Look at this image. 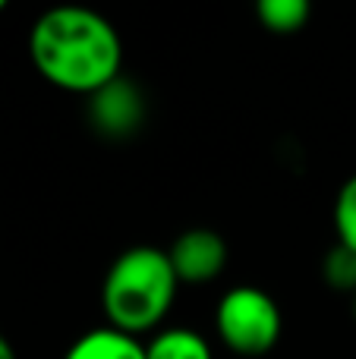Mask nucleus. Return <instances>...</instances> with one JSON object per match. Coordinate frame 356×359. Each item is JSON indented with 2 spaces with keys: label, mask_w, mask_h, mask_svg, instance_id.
<instances>
[{
  "label": "nucleus",
  "mask_w": 356,
  "mask_h": 359,
  "mask_svg": "<svg viewBox=\"0 0 356 359\" xmlns=\"http://www.w3.org/2000/svg\"><path fill=\"white\" fill-rule=\"evenodd\" d=\"M29 54L44 82L73 95H95L123 76V44L101 13L54 6L32 25Z\"/></svg>",
  "instance_id": "f257e3e1"
},
{
  "label": "nucleus",
  "mask_w": 356,
  "mask_h": 359,
  "mask_svg": "<svg viewBox=\"0 0 356 359\" xmlns=\"http://www.w3.org/2000/svg\"><path fill=\"white\" fill-rule=\"evenodd\" d=\"M180 290L167 249L130 246L114 259L101 284V306L107 328H117L130 337L149 334L167 318L174 297Z\"/></svg>",
  "instance_id": "f03ea898"
},
{
  "label": "nucleus",
  "mask_w": 356,
  "mask_h": 359,
  "mask_svg": "<svg viewBox=\"0 0 356 359\" xmlns=\"http://www.w3.org/2000/svg\"><path fill=\"white\" fill-rule=\"evenodd\" d=\"M214 331L231 353L256 359L278 347L284 331L281 306L259 287H233L214 309Z\"/></svg>",
  "instance_id": "7ed1b4c3"
},
{
  "label": "nucleus",
  "mask_w": 356,
  "mask_h": 359,
  "mask_svg": "<svg viewBox=\"0 0 356 359\" xmlns=\"http://www.w3.org/2000/svg\"><path fill=\"white\" fill-rule=\"evenodd\" d=\"M167 259L180 284H212L227 268V243L212 227H189L170 243Z\"/></svg>",
  "instance_id": "20e7f679"
},
{
  "label": "nucleus",
  "mask_w": 356,
  "mask_h": 359,
  "mask_svg": "<svg viewBox=\"0 0 356 359\" xmlns=\"http://www.w3.org/2000/svg\"><path fill=\"white\" fill-rule=\"evenodd\" d=\"M142 120H145V95L126 76H117L104 88L88 95V123L101 136L126 139L142 126Z\"/></svg>",
  "instance_id": "39448f33"
},
{
  "label": "nucleus",
  "mask_w": 356,
  "mask_h": 359,
  "mask_svg": "<svg viewBox=\"0 0 356 359\" xmlns=\"http://www.w3.org/2000/svg\"><path fill=\"white\" fill-rule=\"evenodd\" d=\"M63 359H145V344L117 328H95L76 337Z\"/></svg>",
  "instance_id": "423d86ee"
},
{
  "label": "nucleus",
  "mask_w": 356,
  "mask_h": 359,
  "mask_svg": "<svg viewBox=\"0 0 356 359\" xmlns=\"http://www.w3.org/2000/svg\"><path fill=\"white\" fill-rule=\"evenodd\" d=\"M145 359H214V356L199 331L164 328L145 344Z\"/></svg>",
  "instance_id": "0eeeda50"
},
{
  "label": "nucleus",
  "mask_w": 356,
  "mask_h": 359,
  "mask_svg": "<svg viewBox=\"0 0 356 359\" xmlns=\"http://www.w3.org/2000/svg\"><path fill=\"white\" fill-rule=\"evenodd\" d=\"M256 16L271 35H296L309 25L313 6L306 0H259Z\"/></svg>",
  "instance_id": "6e6552de"
},
{
  "label": "nucleus",
  "mask_w": 356,
  "mask_h": 359,
  "mask_svg": "<svg viewBox=\"0 0 356 359\" xmlns=\"http://www.w3.org/2000/svg\"><path fill=\"white\" fill-rule=\"evenodd\" d=\"M322 280L338 293H356V252L334 243L322 259Z\"/></svg>",
  "instance_id": "1a4fd4ad"
},
{
  "label": "nucleus",
  "mask_w": 356,
  "mask_h": 359,
  "mask_svg": "<svg viewBox=\"0 0 356 359\" xmlns=\"http://www.w3.org/2000/svg\"><path fill=\"white\" fill-rule=\"evenodd\" d=\"M334 230H338V243L356 252V174L341 186L334 198Z\"/></svg>",
  "instance_id": "9d476101"
},
{
  "label": "nucleus",
  "mask_w": 356,
  "mask_h": 359,
  "mask_svg": "<svg viewBox=\"0 0 356 359\" xmlns=\"http://www.w3.org/2000/svg\"><path fill=\"white\" fill-rule=\"evenodd\" d=\"M0 359H16V350H13V344L4 334H0Z\"/></svg>",
  "instance_id": "9b49d317"
},
{
  "label": "nucleus",
  "mask_w": 356,
  "mask_h": 359,
  "mask_svg": "<svg viewBox=\"0 0 356 359\" xmlns=\"http://www.w3.org/2000/svg\"><path fill=\"white\" fill-rule=\"evenodd\" d=\"M353 318H356V293H353Z\"/></svg>",
  "instance_id": "f8f14e48"
},
{
  "label": "nucleus",
  "mask_w": 356,
  "mask_h": 359,
  "mask_svg": "<svg viewBox=\"0 0 356 359\" xmlns=\"http://www.w3.org/2000/svg\"><path fill=\"white\" fill-rule=\"evenodd\" d=\"M6 10V4H4V0H0V13H4Z\"/></svg>",
  "instance_id": "ddd939ff"
}]
</instances>
